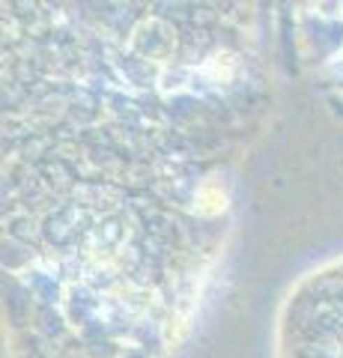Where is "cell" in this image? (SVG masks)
<instances>
[{
  "label": "cell",
  "mask_w": 343,
  "mask_h": 358,
  "mask_svg": "<svg viewBox=\"0 0 343 358\" xmlns=\"http://www.w3.org/2000/svg\"><path fill=\"white\" fill-rule=\"evenodd\" d=\"M286 322L290 358H343V275L314 281L311 293L298 296Z\"/></svg>",
  "instance_id": "obj_1"
}]
</instances>
